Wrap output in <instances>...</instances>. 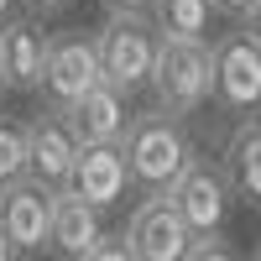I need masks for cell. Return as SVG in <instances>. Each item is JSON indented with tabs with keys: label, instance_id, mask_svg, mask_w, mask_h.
Wrapping results in <instances>:
<instances>
[{
	"label": "cell",
	"instance_id": "obj_1",
	"mask_svg": "<svg viewBox=\"0 0 261 261\" xmlns=\"http://www.w3.org/2000/svg\"><path fill=\"white\" fill-rule=\"evenodd\" d=\"M120 151H125L130 183L146 188V199L167 193V188L188 172V162H193V141H188L183 120H167V115H157V110L130 115V130H125Z\"/></svg>",
	"mask_w": 261,
	"mask_h": 261
},
{
	"label": "cell",
	"instance_id": "obj_2",
	"mask_svg": "<svg viewBox=\"0 0 261 261\" xmlns=\"http://www.w3.org/2000/svg\"><path fill=\"white\" fill-rule=\"evenodd\" d=\"M146 89H151V110L167 120L199 115L214 99V47L209 42H162Z\"/></svg>",
	"mask_w": 261,
	"mask_h": 261
},
{
	"label": "cell",
	"instance_id": "obj_3",
	"mask_svg": "<svg viewBox=\"0 0 261 261\" xmlns=\"http://www.w3.org/2000/svg\"><path fill=\"white\" fill-rule=\"evenodd\" d=\"M157 47H162V37L151 27V16H105V27L94 32L99 79L120 94L146 89L151 68H157Z\"/></svg>",
	"mask_w": 261,
	"mask_h": 261
},
{
	"label": "cell",
	"instance_id": "obj_4",
	"mask_svg": "<svg viewBox=\"0 0 261 261\" xmlns=\"http://www.w3.org/2000/svg\"><path fill=\"white\" fill-rule=\"evenodd\" d=\"M99 53H94V37L89 32H68V37H53L47 47V73H42V99H47V110L68 115L73 105L99 89Z\"/></svg>",
	"mask_w": 261,
	"mask_h": 261
},
{
	"label": "cell",
	"instance_id": "obj_5",
	"mask_svg": "<svg viewBox=\"0 0 261 261\" xmlns=\"http://www.w3.org/2000/svg\"><path fill=\"white\" fill-rule=\"evenodd\" d=\"M167 199H172V209L183 214V225L193 230V241H204V235H220L225 230L235 193H230V183H225L220 167H209L204 157H193L188 172L167 188Z\"/></svg>",
	"mask_w": 261,
	"mask_h": 261
},
{
	"label": "cell",
	"instance_id": "obj_6",
	"mask_svg": "<svg viewBox=\"0 0 261 261\" xmlns=\"http://www.w3.org/2000/svg\"><path fill=\"white\" fill-rule=\"evenodd\" d=\"M214 47V105L230 115H246L261 105V47L246 32H225Z\"/></svg>",
	"mask_w": 261,
	"mask_h": 261
},
{
	"label": "cell",
	"instance_id": "obj_7",
	"mask_svg": "<svg viewBox=\"0 0 261 261\" xmlns=\"http://www.w3.org/2000/svg\"><path fill=\"white\" fill-rule=\"evenodd\" d=\"M73 162H79V136L68 115H58V110L32 115L27 120V178L58 193V188H68Z\"/></svg>",
	"mask_w": 261,
	"mask_h": 261
},
{
	"label": "cell",
	"instance_id": "obj_8",
	"mask_svg": "<svg viewBox=\"0 0 261 261\" xmlns=\"http://www.w3.org/2000/svg\"><path fill=\"white\" fill-rule=\"evenodd\" d=\"M125 246H130V256H136V261H188L193 230L183 225V214L172 209L167 193H157V199H141V209L130 214Z\"/></svg>",
	"mask_w": 261,
	"mask_h": 261
},
{
	"label": "cell",
	"instance_id": "obj_9",
	"mask_svg": "<svg viewBox=\"0 0 261 261\" xmlns=\"http://www.w3.org/2000/svg\"><path fill=\"white\" fill-rule=\"evenodd\" d=\"M0 235L11 241L16 256L47 251V235H53V188H42L32 178L0 188Z\"/></svg>",
	"mask_w": 261,
	"mask_h": 261
},
{
	"label": "cell",
	"instance_id": "obj_10",
	"mask_svg": "<svg viewBox=\"0 0 261 261\" xmlns=\"http://www.w3.org/2000/svg\"><path fill=\"white\" fill-rule=\"evenodd\" d=\"M47 47H53V37L37 32V21L11 16L6 27H0V79H6V89H37L42 94Z\"/></svg>",
	"mask_w": 261,
	"mask_h": 261
},
{
	"label": "cell",
	"instance_id": "obj_11",
	"mask_svg": "<svg viewBox=\"0 0 261 261\" xmlns=\"http://www.w3.org/2000/svg\"><path fill=\"white\" fill-rule=\"evenodd\" d=\"M99 241H105L99 209L84 204L73 188H58L53 193V235H47V251L63 256V261H89Z\"/></svg>",
	"mask_w": 261,
	"mask_h": 261
},
{
	"label": "cell",
	"instance_id": "obj_12",
	"mask_svg": "<svg viewBox=\"0 0 261 261\" xmlns=\"http://www.w3.org/2000/svg\"><path fill=\"white\" fill-rule=\"evenodd\" d=\"M130 94L110 89V84H99V89H89L73 110H68V125H73V136L79 146H120L125 141V130H130Z\"/></svg>",
	"mask_w": 261,
	"mask_h": 261
},
{
	"label": "cell",
	"instance_id": "obj_13",
	"mask_svg": "<svg viewBox=\"0 0 261 261\" xmlns=\"http://www.w3.org/2000/svg\"><path fill=\"white\" fill-rule=\"evenodd\" d=\"M125 183H130V167H125V151L120 146H79V162H73L68 188L79 193L84 204L110 209V204L125 199Z\"/></svg>",
	"mask_w": 261,
	"mask_h": 261
},
{
	"label": "cell",
	"instance_id": "obj_14",
	"mask_svg": "<svg viewBox=\"0 0 261 261\" xmlns=\"http://www.w3.org/2000/svg\"><path fill=\"white\" fill-rule=\"evenodd\" d=\"M225 183L235 199L261 204V120H241L225 141Z\"/></svg>",
	"mask_w": 261,
	"mask_h": 261
},
{
	"label": "cell",
	"instance_id": "obj_15",
	"mask_svg": "<svg viewBox=\"0 0 261 261\" xmlns=\"http://www.w3.org/2000/svg\"><path fill=\"white\" fill-rule=\"evenodd\" d=\"M209 0H151V27L162 42H209Z\"/></svg>",
	"mask_w": 261,
	"mask_h": 261
},
{
	"label": "cell",
	"instance_id": "obj_16",
	"mask_svg": "<svg viewBox=\"0 0 261 261\" xmlns=\"http://www.w3.org/2000/svg\"><path fill=\"white\" fill-rule=\"evenodd\" d=\"M27 178V120L0 115V188Z\"/></svg>",
	"mask_w": 261,
	"mask_h": 261
},
{
	"label": "cell",
	"instance_id": "obj_17",
	"mask_svg": "<svg viewBox=\"0 0 261 261\" xmlns=\"http://www.w3.org/2000/svg\"><path fill=\"white\" fill-rule=\"evenodd\" d=\"M188 261H241V251H235L225 235H204V241H193Z\"/></svg>",
	"mask_w": 261,
	"mask_h": 261
},
{
	"label": "cell",
	"instance_id": "obj_18",
	"mask_svg": "<svg viewBox=\"0 0 261 261\" xmlns=\"http://www.w3.org/2000/svg\"><path fill=\"white\" fill-rule=\"evenodd\" d=\"M89 261H136V256H130L125 235H105V241L94 246V256H89Z\"/></svg>",
	"mask_w": 261,
	"mask_h": 261
},
{
	"label": "cell",
	"instance_id": "obj_19",
	"mask_svg": "<svg viewBox=\"0 0 261 261\" xmlns=\"http://www.w3.org/2000/svg\"><path fill=\"white\" fill-rule=\"evenodd\" d=\"M110 16H151V0H105Z\"/></svg>",
	"mask_w": 261,
	"mask_h": 261
},
{
	"label": "cell",
	"instance_id": "obj_20",
	"mask_svg": "<svg viewBox=\"0 0 261 261\" xmlns=\"http://www.w3.org/2000/svg\"><path fill=\"white\" fill-rule=\"evenodd\" d=\"M209 6L220 11V16H235V21H246V16H251V6H256V0H209Z\"/></svg>",
	"mask_w": 261,
	"mask_h": 261
},
{
	"label": "cell",
	"instance_id": "obj_21",
	"mask_svg": "<svg viewBox=\"0 0 261 261\" xmlns=\"http://www.w3.org/2000/svg\"><path fill=\"white\" fill-rule=\"evenodd\" d=\"M241 32H246V37L256 42V47H261V0H256V6H251V16L241 21Z\"/></svg>",
	"mask_w": 261,
	"mask_h": 261
},
{
	"label": "cell",
	"instance_id": "obj_22",
	"mask_svg": "<svg viewBox=\"0 0 261 261\" xmlns=\"http://www.w3.org/2000/svg\"><path fill=\"white\" fill-rule=\"evenodd\" d=\"M27 6H32V11H42V16H53V11L68 6V0H27Z\"/></svg>",
	"mask_w": 261,
	"mask_h": 261
},
{
	"label": "cell",
	"instance_id": "obj_23",
	"mask_svg": "<svg viewBox=\"0 0 261 261\" xmlns=\"http://www.w3.org/2000/svg\"><path fill=\"white\" fill-rule=\"evenodd\" d=\"M0 261H16V251H11V241L0 235Z\"/></svg>",
	"mask_w": 261,
	"mask_h": 261
},
{
	"label": "cell",
	"instance_id": "obj_24",
	"mask_svg": "<svg viewBox=\"0 0 261 261\" xmlns=\"http://www.w3.org/2000/svg\"><path fill=\"white\" fill-rule=\"evenodd\" d=\"M11 6H16V0H0V27H6V21H11Z\"/></svg>",
	"mask_w": 261,
	"mask_h": 261
},
{
	"label": "cell",
	"instance_id": "obj_25",
	"mask_svg": "<svg viewBox=\"0 0 261 261\" xmlns=\"http://www.w3.org/2000/svg\"><path fill=\"white\" fill-rule=\"evenodd\" d=\"M251 261H261V246H256V251H251Z\"/></svg>",
	"mask_w": 261,
	"mask_h": 261
},
{
	"label": "cell",
	"instance_id": "obj_26",
	"mask_svg": "<svg viewBox=\"0 0 261 261\" xmlns=\"http://www.w3.org/2000/svg\"><path fill=\"white\" fill-rule=\"evenodd\" d=\"M0 89H6V79H0Z\"/></svg>",
	"mask_w": 261,
	"mask_h": 261
}]
</instances>
